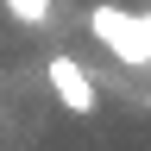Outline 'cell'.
<instances>
[{"label": "cell", "instance_id": "obj_1", "mask_svg": "<svg viewBox=\"0 0 151 151\" xmlns=\"http://www.w3.org/2000/svg\"><path fill=\"white\" fill-rule=\"evenodd\" d=\"M88 32L120 57L126 69H151V25L145 13H126V6H94L88 13Z\"/></svg>", "mask_w": 151, "mask_h": 151}, {"label": "cell", "instance_id": "obj_2", "mask_svg": "<svg viewBox=\"0 0 151 151\" xmlns=\"http://www.w3.org/2000/svg\"><path fill=\"white\" fill-rule=\"evenodd\" d=\"M44 82H50V94H57V107L63 113H94V76L76 63V57H50L44 63Z\"/></svg>", "mask_w": 151, "mask_h": 151}, {"label": "cell", "instance_id": "obj_3", "mask_svg": "<svg viewBox=\"0 0 151 151\" xmlns=\"http://www.w3.org/2000/svg\"><path fill=\"white\" fill-rule=\"evenodd\" d=\"M0 13L19 19V25H50V19H57V0H0Z\"/></svg>", "mask_w": 151, "mask_h": 151}, {"label": "cell", "instance_id": "obj_4", "mask_svg": "<svg viewBox=\"0 0 151 151\" xmlns=\"http://www.w3.org/2000/svg\"><path fill=\"white\" fill-rule=\"evenodd\" d=\"M145 25H151V6H145Z\"/></svg>", "mask_w": 151, "mask_h": 151}]
</instances>
